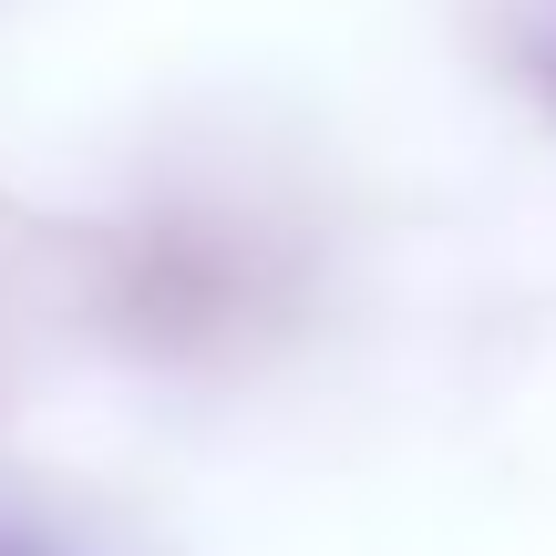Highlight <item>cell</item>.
Returning <instances> with one entry per match:
<instances>
[{
    "label": "cell",
    "instance_id": "6da1fadb",
    "mask_svg": "<svg viewBox=\"0 0 556 556\" xmlns=\"http://www.w3.org/2000/svg\"><path fill=\"white\" fill-rule=\"evenodd\" d=\"M0 556H21V546H0Z\"/></svg>",
    "mask_w": 556,
    "mask_h": 556
}]
</instances>
